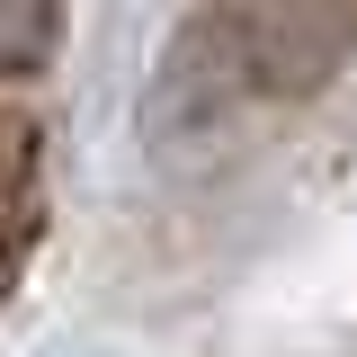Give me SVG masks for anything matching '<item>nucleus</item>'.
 I'll return each instance as SVG.
<instances>
[{"mask_svg": "<svg viewBox=\"0 0 357 357\" xmlns=\"http://www.w3.org/2000/svg\"><path fill=\"white\" fill-rule=\"evenodd\" d=\"M250 89V54H241V27L197 9L170 45H161V72H152V107L143 126L161 152H188V143H215L232 126V98Z\"/></svg>", "mask_w": 357, "mask_h": 357, "instance_id": "obj_1", "label": "nucleus"}, {"mask_svg": "<svg viewBox=\"0 0 357 357\" xmlns=\"http://www.w3.org/2000/svg\"><path fill=\"white\" fill-rule=\"evenodd\" d=\"M250 98H312L357 63V0H259L241 18Z\"/></svg>", "mask_w": 357, "mask_h": 357, "instance_id": "obj_2", "label": "nucleus"}]
</instances>
